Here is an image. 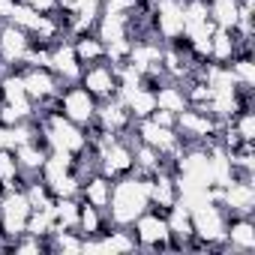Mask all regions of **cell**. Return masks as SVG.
I'll return each mask as SVG.
<instances>
[{
	"label": "cell",
	"instance_id": "6da1fadb",
	"mask_svg": "<svg viewBox=\"0 0 255 255\" xmlns=\"http://www.w3.org/2000/svg\"><path fill=\"white\" fill-rule=\"evenodd\" d=\"M147 189L129 174V177H120L114 180V189H111V201L105 207L108 219L114 222V228H129L144 210H147Z\"/></svg>",
	"mask_w": 255,
	"mask_h": 255
},
{
	"label": "cell",
	"instance_id": "7a4b0ae2",
	"mask_svg": "<svg viewBox=\"0 0 255 255\" xmlns=\"http://www.w3.org/2000/svg\"><path fill=\"white\" fill-rule=\"evenodd\" d=\"M78 84L96 99V102H102V99H111V96H117L120 93V84H117V75H114V66L108 63V60H102V63H90V66H84L81 69V78H78Z\"/></svg>",
	"mask_w": 255,
	"mask_h": 255
},
{
	"label": "cell",
	"instance_id": "3957f363",
	"mask_svg": "<svg viewBox=\"0 0 255 255\" xmlns=\"http://www.w3.org/2000/svg\"><path fill=\"white\" fill-rule=\"evenodd\" d=\"M96 99L81 87V84H66L63 90H60V114L66 117V120H72V123H78V126H84V123H90L93 117H96Z\"/></svg>",
	"mask_w": 255,
	"mask_h": 255
},
{
	"label": "cell",
	"instance_id": "277c9868",
	"mask_svg": "<svg viewBox=\"0 0 255 255\" xmlns=\"http://www.w3.org/2000/svg\"><path fill=\"white\" fill-rule=\"evenodd\" d=\"M225 243H228L231 255L255 252V216L228 213L225 216Z\"/></svg>",
	"mask_w": 255,
	"mask_h": 255
},
{
	"label": "cell",
	"instance_id": "5b68a950",
	"mask_svg": "<svg viewBox=\"0 0 255 255\" xmlns=\"http://www.w3.org/2000/svg\"><path fill=\"white\" fill-rule=\"evenodd\" d=\"M153 33L168 42L174 36L183 33V6L177 0H156V9H153Z\"/></svg>",
	"mask_w": 255,
	"mask_h": 255
},
{
	"label": "cell",
	"instance_id": "8992f818",
	"mask_svg": "<svg viewBox=\"0 0 255 255\" xmlns=\"http://www.w3.org/2000/svg\"><path fill=\"white\" fill-rule=\"evenodd\" d=\"M222 207L228 213H240V216H255V183L252 177L243 180H231L222 192Z\"/></svg>",
	"mask_w": 255,
	"mask_h": 255
},
{
	"label": "cell",
	"instance_id": "52a82bcc",
	"mask_svg": "<svg viewBox=\"0 0 255 255\" xmlns=\"http://www.w3.org/2000/svg\"><path fill=\"white\" fill-rule=\"evenodd\" d=\"M21 81H24V93L30 96V102H39L45 96H54V93H60L66 87L48 66H30Z\"/></svg>",
	"mask_w": 255,
	"mask_h": 255
},
{
	"label": "cell",
	"instance_id": "ba28073f",
	"mask_svg": "<svg viewBox=\"0 0 255 255\" xmlns=\"http://www.w3.org/2000/svg\"><path fill=\"white\" fill-rule=\"evenodd\" d=\"M63 84H78V78H81V63H78V57H75V51H72V39H63V42H57L54 48H51V66H48Z\"/></svg>",
	"mask_w": 255,
	"mask_h": 255
},
{
	"label": "cell",
	"instance_id": "9c48e42d",
	"mask_svg": "<svg viewBox=\"0 0 255 255\" xmlns=\"http://www.w3.org/2000/svg\"><path fill=\"white\" fill-rule=\"evenodd\" d=\"M111 189H114V180L105 177L102 171H93V174H87V177L81 180V186H78V198H81L84 204H90V207L105 210L108 201H111Z\"/></svg>",
	"mask_w": 255,
	"mask_h": 255
},
{
	"label": "cell",
	"instance_id": "30bf717a",
	"mask_svg": "<svg viewBox=\"0 0 255 255\" xmlns=\"http://www.w3.org/2000/svg\"><path fill=\"white\" fill-rule=\"evenodd\" d=\"M27 42H30V33L15 27V24H3L0 27V54H3L9 63L21 60L24 51H27Z\"/></svg>",
	"mask_w": 255,
	"mask_h": 255
},
{
	"label": "cell",
	"instance_id": "8fae6325",
	"mask_svg": "<svg viewBox=\"0 0 255 255\" xmlns=\"http://www.w3.org/2000/svg\"><path fill=\"white\" fill-rule=\"evenodd\" d=\"M72 51L78 57L81 66H90V63H102L105 60V42L93 33H81V36H72Z\"/></svg>",
	"mask_w": 255,
	"mask_h": 255
},
{
	"label": "cell",
	"instance_id": "7c38bea8",
	"mask_svg": "<svg viewBox=\"0 0 255 255\" xmlns=\"http://www.w3.org/2000/svg\"><path fill=\"white\" fill-rule=\"evenodd\" d=\"M120 99H123V105L129 108V114H132L135 120L150 117V114H153V108H156V93H153V90H144V87H132V90H126V93H120Z\"/></svg>",
	"mask_w": 255,
	"mask_h": 255
},
{
	"label": "cell",
	"instance_id": "4fadbf2b",
	"mask_svg": "<svg viewBox=\"0 0 255 255\" xmlns=\"http://www.w3.org/2000/svg\"><path fill=\"white\" fill-rule=\"evenodd\" d=\"M234 48H237L234 30L216 27L213 36H210V60H213V63H228V60L234 57Z\"/></svg>",
	"mask_w": 255,
	"mask_h": 255
},
{
	"label": "cell",
	"instance_id": "5bb4252c",
	"mask_svg": "<svg viewBox=\"0 0 255 255\" xmlns=\"http://www.w3.org/2000/svg\"><path fill=\"white\" fill-rule=\"evenodd\" d=\"M156 108H165V111H174V114H180L183 108H189L186 105V96H183V87L177 81L162 84L156 90Z\"/></svg>",
	"mask_w": 255,
	"mask_h": 255
},
{
	"label": "cell",
	"instance_id": "9a60e30c",
	"mask_svg": "<svg viewBox=\"0 0 255 255\" xmlns=\"http://www.w3.org/2000/svg\"><path fill=\"white\" fill-rule=\"evenodd\" d=\"M45 156H48V150L36 147L33 141H21V144L15 147V159H18V168H24V171H30V174H36V171L42 168Z\"/></svg>",
	"mask_w": 255,
	"mask_h": 255
},
{
	"label": "cell",
	"instance_id": "2e32d148",
	"mask_svg": "<svg viewBox=\"0 0 255 255\" xmlns=\"http://www.w3.org/2000/svg\"><path fill=\"white\" fill-rule=\"evenodd\" d=\"M210 18L216 21V27H225V30H234L240 12H237V3L234 0H210Z\"/></svg>",
	"mask_w": 255,
	"mask_h": 255
},
{
	"label": "cell",
	"instance_id": "e0dca14e",
	"mask_svg": "<svg viewBox=\"0 0 255 255\" xmlns=\"http://www.w3.org/2000/svg\"><path fill=\"white\" fill-rule=\"evenodd\" d=\"M222 123H228L243 141H255V114H252V108H237V111H234L228 120H222Z\"/></svg>",
	"mask_w": 255,
	"mask_h": 255
},
{
	"label": "cell",
	"instance_id": "ac0fdd59",
	"mask_svg": "<svg viewBox=\"0 0 255 255\" xmlns=\"http://www.w3.org/2000/svg\"><path fill=\"white\" fill-rule=\"evenodd\" d=\"M18 171V159L12 147H0V180H9Z\"/></svg>",
	"mask_w": 255,
	"mask_h": 255
},
{
	"label": "cell",
	"instance_id": "d6986e66",
	"mask_svg": "<svg viewBox=\"0 0 255 255\" xmlns=\"http://www.w3.org/2000/svg\"><path fill=\"white\" fill-rule=\"evenodd\" d=\"M150 120L159 123V126H168V129H174V126H177V114L174 111H165V108H153Z\"/></svg>",
	"mask_w": 255,
	"mask_h": 255
},
{
	"label": "cell",
	"instance_id": "ffe728a7",
	"mask_svg": "<svg viewBox=\"0 0 255 255\" xmlns=\"http://www.w3.org/2000/svg\"><path fill=\"white\" fill-rule=\"evenodd\" d=\"M21 3L33 6V9H36V12H42V15H48V12H54V9H57V0H21Z\"/></svg>",
	"mask_w": 255,
	"mask_h": 255
}]
</instances>
